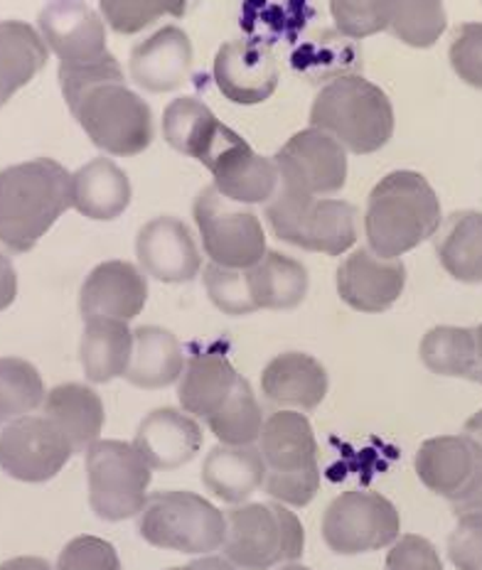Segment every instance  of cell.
Returning <instances> with one entry per match:
<instances>
[{"label": "cell", "instance_id": "6da1fadb", "mask_svg": "<svg viewBox=\"0 0 482 570\" xmlns=\"http://www.w3.org/2000/svg\"><path fill=\"white\" fill-rule=\"evenodd\" d=\"M60 87L69 111L99 150L134 158L153 142L150 106L126 87L124 69L111 52L91 65H60Z\"/></svg>", "mask_w": 482, "mask_h": 570}, {"label": "cell", "instance_id": "7a4b0ae2", "mask_svg": "<svg viewBox=\"0 0 482 570\" xmlns=\"http://www.w3.org/2000/svg\"><path fill=\"white\" fill-rule=\"evenodd\" d=\"M72 207V175L52 158H35L0 170V246L32 252Z\"/></svg>", "mask_w": 482, "mask_h": 570}, {"label": "cell", "instance_id": "3957f363", "mask_svg": "<svg viewBox=\"0 0 482 570\" xmlns=\"http://www.w3.org/2000/svg\"><path fill=\"white\" fill-rule=\"evenodd\" d=\"M441 202L421 173L394 170L372 187L364 212L367 244L382 258H402L441 229Z\"/></svg>", "mask_w": 482, "mask_h": 570}, {"label": "cell", "instance_id": "277c9868", "mask_svg": "<svg viewBox=\"0 0 482 570\" xmlns=\"http://www.w3.org/2000/svg\"><path fill=\"white\" fill-rule=\"evenodd\" d=\"M311 126L357 156L384 148L394 136V106L384 89L362 75L323 85L311 106Z\"/></svg>", "mask_w": 482, "mask_h": 570}, {"label": "cell", "instance_id": "5b68a950", "mask_svg": "<svg viewBox=\"0 0 482 570\" xmlns=\"http://www.w3.org/2000/svg\"><path fill=\"white\" fill-rule=\"evenodd\" d=\"M258 453L266 465V494L286 507H308L321 490V462L311 421L301 411L266 419Z\"/></svg>", "mask_w": 482, "mask_h": 570}, {"label": "cell", "instance_id": "8992f818", "mask_svg": "<svg viewBox=\"0 0 482 570\" xmlns=\"http://www.w3.org/2000/svg\"><path fill=\"white\" fill-rule=\"evenodd\" d=\"M305 531L298 514L286 504L249 502L227 512V539L222 551L239 570H272L298 561Z\"/></svg>", "mask_w": 482, "mask_h": 570}, {"label": "cell", "instance_id": "52a82bcc", "mask_svg": "<svg viewBox=\"0 0 482 570\" xmlns=\"http://www.w3.org/2000/svg\"><path fill=\"white\" fill-rule=\"evenodd\" d=\"M266 219L281 242L303 252L343 256L357 244V209L345 199L311 197L278 187Z\"/></svg>", "mask_w": 482, "mask_h": 570}, {"label": "cell", "instance_id": "ba28073f", "mask_svg": "<svg viewBox=\"0 0 482 570\" xmlns=\"http://www.w3.org/2000/svg\"><path fill=\"white\" fill-rule=\"evenodd\" d=\"M138 533L156 549L207 556L225 546L227 514L195 492H156L138 514Z\"/></svg>", "mask_w": 482, "mask_h": 570}, {"label": "cell", "instance_id": "9c48e42d", "mask_svg": "<svg viewBox=\"0 0 482 570\" xmlns=\"http://www.w3.org/2000/svg\"><path fill=\"white\" fill-rule=\"evenodd\" d=\"M91 512L104 521L134 519L148 502L153 468L134 443L99 441L87 448Z\"/></svg>", "mask_w": 482, "mask_h": 570}, {"label": "cell", "instance_id": "30bf717a", "mask_svg": "<svg viewBox=\"0 0 482 570\" xmlns=\"http://www.w3.org/2000/svg\"><path fill=\"white\" fill-rule=\"evenodd\" d=\"M193 217L212 264L225 268H252L266 256V234L254 212L237 207L215 187L197 195Z\"/></svg>", "mask_w": 482, "mask_h": 570}, {"label": "cell", "instance_id": "8fae6325", "mask_svg": "<svg viewBox=\"0 0 482 570\" xmlns=\"http://www.w3.org/2000/svg\"><path fill=\"white\" fill-rule=\"evenodd\" d=\"M402 533L399 509L377 492H345L327 504L323 539L340 556L382 551Z\"/></svg>", "mask_w": 482, "mask_h": 570}, {"label": "cell", "instance_id": "7c38bea8", "mask_svg": "<svg viewBox=\"0 0 482 570\" xmlns=\"http://www.w3.org/2000/svg\"><path fill=\"white\" fill-rule=\"evenodd\" d=\"M199 163L212 173V187L237 205H268L281 187L274 160L254 153L237 130L222 124Z\"/></svg>", "mask_w": 482, "mask_h": 570}, {"label": "cell", "instance_id": "4fadbf2b", "mask_svg": "<svg viewBox=\"0 0 482 570\" xmlns=\"http://www.w3.org/2000/svg\"><path fill=\"white\" fill-rule=\"evenodd\" d=\"M281 187L311 197H331L345 187L347 150L317 128H305L286 140L274 158Z\"/></svg>", "mask_w": 482, "mask_h": 570}, {"label": "cell", "instance_id": "5bb4252c", "mask_svg": "<svg viewBox=\"0 0 482 570\" xmlns=\"http://www.w3.org/2000/svg\"><path fill=\"white\" fill-rule=\"evenodd\" d=\"M72 455V445L45 415H26L0 431V470L18 482H50Z\"/></svg>", "mask_w": 482, "mask_h": 570}, {"label": "cell", "instance_id": "9a60e30c", "mask_svg": "<svg viewBox=\"0 0 482 570\" xmlns=\"http://www.w3.org/2000/svg\"><path fill=\"white\" fill-rule=\"evenodd\" d=\"M414 468L426 490L453 504L482 490V448L470 435H439L421 443Z\"/></svg>", "mask_w": 482, "mask_h": 570}, {"label": "cell", "instance_id": "2e32d148", "mask_svg": "<svg viewBox=\"0 0 482 570\" xmlns=\"http://www.w3.org/2000/svg\"><path fill=\"white\" fill-rule=\"evenodd\" d=\"M38 28L60 65H91L109 55L104 20L85 0H52L42 8Z\"/></svg>", "mask_w": 482, "mask_h": 570}, {"label": "cell", "instance_id": "e0dca14e", "mask_svg": "<svg viewBox=\"0 0 482 570\" xmlns=\"http://www.w3.org/2000/svg\"><path fill=\"white\" fill-rule=\"evenodd\" d=\"M337 293L357 313H386L402 298L406 266L399 258H382L372 248H357L337 268Z\"/></svg>", "mask_w": 482, "mask_h": 570}, {"label": "cell", "instance_id": "ac0fdd59", "mask_svg": "<svg viewBox=\"0 0 482 570\" xmlns=\"http://www.w3.org/2000/svg\"><path fill=\"white\" fill-rule=\"evenodd\" d=\"M138 264L160 283H190L203 271V256L187 224L175 217H156L136 236Z\"/></svg>", "mask_w": 482, "mask_h": 570}, {"label": "cell", "instance_id": "d6986e66", "mask_svg": "<svg viewBox=\"0 0 482 570\" xmlns=\"http://www.w3.org/2000/svg\"><path fill=\"white\" fill-rule=\"evenodd\" d=\"M215 81L234 104H262L278 87L276 57L256 40L225 42L215 57Z\"/></svg>", "mask_w": 482, "mask_h": 570}, {"label": "cell", "instance_id": "ffe728a7", "mask_svg": "<svg viewBox=\"0 0 482 570\" xmlns=\"http://www.w3.org/2000/svg\"><path fill=\"white\" fill-rule=\"evenodd\" d=\"M148 301V278L144 268L128 261H104L94 268L79 291V313L89 317L128 320L144 313Z\"/></svg>", "mask_w": 482, "mask_h": 570}, {"label": "cell", "instance_id": "44dd1931", "mask_svg": "<svg viewBox=\"0 0 482 570\" xmlns=\"http://www.w3.org/2000/svg\"><path fill=\"white\" fill-rule=\"evenodd\" d=\"M128 69L136 85L148 94L180 89L193 69V42L180 28H160L134 47Z\"/></svg>", "mask_w": 482, "mask_h": 570}, {"label": "cell", "instance_id": "7402d4cb", "mask_svg": "<svg viewBox=\"0 0 482 570\" xmlns=\"http://www.w3.org/2000/svg\"><path fill=\"white\" fill-rule=\"evenodd\" d=\"M134 445L153 470H178L203 448V425L187 411H150L138 425Z\"/></svg>", "mask_w": 482, "mask_h": 570}, {"label": "cell", "instance_id": "603a6c76", "mask_svg": "<svg viewBox=\"0 0 482 570\" xmlns=\"http://www.w3.org/2000/svg\"><path fill=\"white\" fill-rule=\"evenodd\" d=\"M331 379L325 366L305 352L274 356L262 372V394L276 406L293 411H315L327 396Z\"/></svg>", "mask_w": 482, "mask_h": 570}, {"label": "cell", "instance_id": "cb8c5ba5", "mask_svg": "<svg viewBox=\"0 0 482 570\" xmlns=\"http://www.w3.org/2000/svg\"><path fill=\"white\" fill-rule=\"evenodd\" d=\"M244 376L222 352H195L185 364L178 382V399L183 411L195 415L197 421H209L212 415L227 406L237 394Z\"/></svg>", "mask_w": 482, "mask_h": 570}, {"label": "cell", "instance_id": "d4e9b609", "mask_svg": "<svg viewBox=\"0 0 482 570\" xmlns=\"http://www.w3.org/2000/svg\"><path fill=\"white\" fill-rule=\"evenodd\" d=\"M207 490L227 504H244L266 482L264 458L254 445H217L203 462Z\"/></svg>", "mask_w": 482, "mask_h": 570}, {"label": "cell", "instance_id": "484cf974", "mask_svg": "<svg viewBox=\"0 0 482 570\" xmlns=\"http://www.w3.org/2000/svg\"><path fill=\"white\" fill-rule=\"evenodd\" d=\"M134 356V330L124 320L89 317L79 342V362L91 384L126 376Z\"/></svg>", "mask_w": 482, "mask_h": 570}, {"label": "cell", "instance_id": "4316f807", "mask_svg": "<svg viewBox=\"0 0 482 570\" xmlns=\"http://www.w3.org/2000/svg\"><path fill=\"white\" fill-rule=\"evenodd\" d=\"M45 419H50L75 453H81L99 441L106 423L104 401L97 391L85 384L55 386L42 403Z\"/></svg>", "mask_w": 482, "mask_h": 570}, {"label": "cell", "instance_id": "83f0119b", "mask_svg": "<svg viewBox=\"0 0 482 570\" xmlns=\"http://www.w3.org/2000/svg\"><path fill=\"white\" fill-rule=\"evenodd\" d=\"M131 205V180L109 158L87 163L72 175V207L81 217L111 222Z\"/></svg>", "mask_w": 482, "mask_h": 570}, {"label": "cell", "instance_id": "f1b7e54d", "mask_svg": "<svg viewBox=\"0 0 482 570\" xmlns=\"http://www.w3.org/2000/svg\"><path fill=\"white\" fill-rule=\"evenodd\" d=\"M180 340L166 327L144 325L134 330V356L126 379L138 389H166L180 382L185 372Z\"/></svg>", "mask_w": 482, "mask_h": 570}, {"label": "cell", "instance_id": "f546056e", "mask_svg": "<svg viewBox=\"0 0 482 570\" xmlns=\"http://www.w3.org/2000/svg\"><path fill=\"white\" fill-rule=\"evenodd\" d=\"M50 57L42 35L22 20H0V106L40 75Z\"/></svg>", "mask_w": 482, "mask_h": 570}, {"label": "cell", "instance_id": "4dcf8cb0", "mask_svg": "<svg viewBox=\"0 0 482 570\" xmlns=\"http://www.w3.org/2000/svg\"><path fill=\"white\" fill-rule=\"evenodd\" d=\"M256 311H293L308 295V271L301 261L266 252L256 266L246 268Z\"/></svg>", "mask_w": 482, "mask_h": 570}, {"label": "cell", "instance_id": "1f68e13d", "mask_svg": "<svg viewBox=\"0 0 482 570\" xmlns=\"http://www.w3.org/2000/svg\"><path fill=\"white\" fill-rule=\"evenodd\" d=\"M436 234V254L445 273L461 283H482V212H455Z\"/></svg>", "mask_w": 482, "mask_h": 570}, {"label": "cell", "instance_id": "d6a6232c", "mask_svg": "<svg viewBox=\"0 0 482 570\" xmlns=\"http://www.w3.org/2000/svg\"><path fill=\"white\" fill-rule=\"evenodd\" d=\"M421 362L439 376H458L475 382L478 376V340L468 327H433L421 340Z\"/></svg>", "mask_w": 482, "mask_h": 570}, {"label": "cell", "instance_id": "836d02e7", "mask_svg": "<svg viewBox=\"0 0 482 570\" xmlns=\"http://www.w3.org/2000/svg\"><path fill=\"white\" fill-rule=\"evenodd\" d=\"M219 126L222 121L212 114L209 106L195 97L170 101L166 114H163V136H166L168 146L178 150L180 156L195 160L203 156Z\"/></svg>", "mask_w": 482, "mask_h": 570}, {"label": "cell", "instance_id": "e575fe53", "mask_svg": "<svg viewBox=\"0 0 482 570\" xmlns=\"http://www.w3.org/2000/svg\"><path fill=\"white\" fill-rule=\"evenodd\" d=\"M45 399V382L30 362L0 356V428L38 411Z\"/></svg>", "mask_w": 482, "mask_h": 570}, {"label": "cell", "instance_id": "d590c367", "mask_svg": "<svg viewBox=\"0 0 482 570\" xmlns=\"http://www.w3.org/2000/svg\"><path fill=\"white\" fill-rule=\"evenodd\" d=\"M293 67L301 69L311 81H333L345 75H357L360 47L352 45L343 32H323L293 55Z\"/></svg>", "mask_w": 482, "mask_h": 570}, {"label": "cell", "instance_id": "8d00e7d4", "mask_svg": "<svg viewBox=\"0 0 482 570\" xmlns=\"http://www.w3.org/2000/svg\"><path fill=\"white\" fill-rule=\"evenodd\" d=\"M449 26L443 0H392L390 30L396 40H402L416 50L433 47Z\"/></svg>", "mask_w": 482, "mask_h": 570}, {"label": "cell", "instance_id": "74e56055", "mask_svg": "<svg viewBox=\"0 0 482 570\" xmlns=\"http://www.w3.org/2000/svg\"><path fill=\"white\" fill-rule=\"evenodd\" d=\"M264 423L262 403L256 401L252 384L244 379L237 394L227 401L225 409L212 415L207 428L225 445H254L262 438Z\"/></svg>", "mask_w": 482, "mask_h": 570}, {"label": "cell", "instance_id": "f35d334b", "mask_svg": "<svg viewBox=\"0 0 482 570\" xmlns=\"http://www.w3.org/2000/svg\"><path fill=\"white\" fill-rule=\"evenodd\" d=\"M101 18L119 35H138L166 16L180 18L187 0H99Z\"/></svg>", "mask_w": 482, "mask_h": 570}, {"label": "cell", "instance_id": "ab89813d", "mask_svg": "<svg viewBox=\"0 0 482 570\" xmlns=\"http://www.w3.org/2000/svg\"><path fill=\"white\" fill-rule=\"evenodd\" d=\"M392 0H331L337 32L350 40H364L390 30Z\"/></svg>", "mask_w": 482, "mask_h": 570}, {"label": "cell", "instance_id": "60d3db41", "mask_svg": "<svg viewBox=\"0 0 482 570\" xmlns=\"http://www.w3.org/2000/svg\"><path fill=\"white\" fill-rule=\"evenodd\" d=\"M205 288L212 305L225 315L239 317L256 313L246 268H225L209 264L205 268Z\"/></svg>", "mask_w": 482, "mask_h": 570}, {"label": "cell", "instance_id": "b9f144b4", "mask_svg": "<svg viewBox=\"0 0 482 570\" xmlns=\"http://www.w3.org/2000/svg\"><path fill=\"white\" fill-rule=\"evenodd\" d=\"M458 524L449 537V558L458 570H482V509L455 512Z\"/></svg>", "mask_w": 482, "mask_h": 570}, {"label": "cell", "instance_id": "7bdbcfd3", "mask_svg": "<svg viewBox=\"0 0 482 570\" xmlns=\"http://www.w3.org/2000/svg\"><path fill=\"white\" fill-rule=\"evenodd\" d=\"M55 570H124L114 546L99 537H77L69 541Z\"/></svg>", "mask_w": 482, "mask_h": 570}, {"label": "cell", "instance_id": "ee69618b", "mask_svg": "<svg viewBox=\"0 0 482 570\" xmlns=\"http://www.w3.org/2000/svg\"><path fill=\"white\" fill-rule=\"evenodd\" d=\"M449 59L468 87L482 91V22H463L455 30Z\"/></svg>", "mask_w": 482, "mask_h": 570}, {"label": "cell", "instance_id": "f6af8a7d", "mask_svg": "<svg viewBox=\"0 0 482 570\" xmlns=\"http://www.w3.org/2000/svg\"><path fill=\"white\" fill-rule=\"evenodd\" d=\"M384 570H443V561L429 539L406 533L390 546Z\"/></svg>", "mask_w": 482, "mask_h": 570}, {"label": "cell", "instance_id": "bcb514c9", "mask_svg": "<svg viewBox=\"0 0 482 570\" xmlns=\"http://www.w3.org/2000/svg\"><path fill=\"white\" fill-rule=\"evenodd\" d=\"M18 298V273L13 261L0 254V313L8 311Z\"/></svg>", "mask_w": 482, "mask_h": 570}, {"label": "cell", "instance_id": "7dc6e473", "mask_svg": "<svg viewBox=\"0 0 482 570\" xmlns=\"http://www.w3.org/2000/svg\"><path fill=\"white\" fill-rule=\"evenodd\" d=\"M175 570H239L237 566H234L227 556H197L195 561H190L183 568H175Z\"/></svg>", "mask_w": 482, "mask_h": 570}, {"label": "cell", "instance_id": "c3c4849f", "mask_svg": "<svg viewBox=\"0 0 482 570\" xmlns=\"http://www.w3.org/2000/svg\"><path fill=\"white\" fill-rule=\"evenodd\" d=\"M0 570H55V568L40 556H18V558H10L6 563H0Z\"/></svg>", "mask_w": 482, "mask_h": 570}, {"label": "cell", "instance_id": "681fc988", "mask_svg": "<svg viewBox=\"0 0 482 570\" xmlns=\"http://www.w3.org/2000/svg\"><path fill=\"white\" fill-rule=\"evenodd\" d=\"M465 435L473 438V441L482 448V411H478L473 419L465 423Z\"/></svg>", "mask_w": 482, "mask_h": 570}, {"label": "cell", "instance_id": "f907efd6", "mask_svg": "<svg viewBox=\"0 0 482 570\" xmlns=\"http://www.w3.org/2000/svg\"><path fill=\"white\" fill-rule=\"evenodd\" d=\"M475 340H478V376H475V382L482 384V325L475 330Z\"/></svg>", "mask_w": 482, "mask_h": 570}, {"label": "cell", "instance_id": "816d5d0a", "mask_svg": "<svg viewBox=\"0 0 482 570\" xmlns=\"http://www.w3.org/2000/svg\"><path fill=\"white\" fill-rule=\"evenodd\" d=\"M281 570H311V568H305V566H301V563H286Z\"/></svg>", "mask_w": 482, "mask_h": 570}, {"label": "cell", "instance_id": "f5cc1de1", "mask_svg": "<svg viewBox=\"0 0 482 570\" xmlns=\"http://www.w3.org/2000/svg\"><path fill=\"white\" fill-rule=\"evenodd\" d=\"M170 570H175V568H170Z\"/></svg>", "mask_w": 482, "mask_h": 570}]
</instances>
